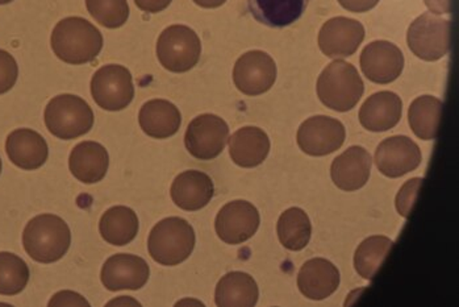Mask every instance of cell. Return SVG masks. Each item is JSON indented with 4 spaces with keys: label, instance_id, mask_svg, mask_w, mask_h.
<instances>
[{
    "label": "cell",
    "instance_id": "cell-13",
    "mask_svg": "<svg viewBox=\"0 0 459 307\" xmlns=\"http://www.w3.org/2000/svg\"><path fill=\"white\" fill-rule=\"evenodd\" d=\"M360 69L368 81L387 84L398 80L404 69V56L395 44L379 40L371 42L360 53Z\"/></svg>",
    "mask_w": 459,
    "mask_h": 307
},
{
    "label": "cell",
    "instance_id": "cell-37",
    "mask_svg": "<svg viewBox=\"0 0 459 307\" xmlns=\"http://www.w3.org/2000/svg\"><path fill=\"white\" fill-rule=\"evenodd\" d=\"M425 5L435 15L452 13V0H424Z\"/></svg>",
    "mask_w": 459,
    "mask_h": 307
},
{
    "label": "cell",
    "instance_id": "cell-17",
    "mask_svg": "<svg viewBox=\"0 0 459 307\" xmlns=\"http://www.w3.org/2000/svg\"><path fill=\"white\" fill-rule=\"evenodd\" d=\"M371 165L373 160L365 148L351 146L332 162V181L343 191L359 190L370 179Z\"/></svg>",
    "mask_w": 459,
    "mask_h": 307
},
{
    "label": "cell",
    "instance_id": "cell-19",
    "mask_svg": "<svg viewBox=\"0 0 459 307\" xmlns=\"http://www.w3.org/2000/svg\"><path fill=\"white\" fill-rule=\"evenodd\" d=\"M298 286L308 300H325L339 289V269L326 259H312L300 268Z\"/></svg>",
    "mask_w": 459,
    "mask_h": 307
},
{
    "label": "cell",
    "instance_id": "cell-14",
    "mask_svg": "<svg viewBox=\"0 0 459 307\" xmlns=\"http://www.w3.org/2000/svg\"><path fill=\"white\" fill-rule=\"evenodd\" d=\"M365 40V27L362 22L354 19H331L321 27L319 47L321 52L329 58H346L359 50V45Z\"/></svg>",
    "mask_w": 459,
    "mask_h": 307
},
{
    "label": "cell",
    "instance_id": "cell-8",
    "mask_svg": "<svg viewBox=\"0 0 459 307\" xmlns=\"http://www.w3.org/2000/svg\"><path fill=\"white\" fill-rule=\"evenodd\" d=\"M95 103L106 111H121L134 98L131 72L121 65H106L97 70L91 80Z\"/></svg>",
    "mask_w": 459,
    "mask_h": 307
},
{
    "label": "cell",
    "instance_id": "cell-31",
    "mask_svg": "<svg viewBox=\"0 0 459 307\" xmlns=\"http://www.w3.org/2000/svg\"><path fill=\"white\" fill-rule=\"evenodd\" d=\"M30 281V268L19 256L0 252V294L16 295Z\"/></svg>",
    "mask_w": 459,
    "mask_h": 307
},
{
    "label": "cell",
    "instance_id": "cell-40",
    "mask_svg": "<svg viewBox=\"0 0 459 307\" xmlns=\"http://www.w3.org/2000/svg\"><path fill=\"white\" fill-rule=\"evenodd\" d=\"M0 173H2V159H0Z\"/></svg>",
    "mask_w": 459,
    "mask_h": 307
},
{
    "label": "cell",
    "instance_id": "cell-25",
    "mask_svg": "<svg viewBox=\"0 0 459 307\" xmlns=\"http://www.w3.org/2000/svg\"><path fill=\"white\" fill-rule=\"evenodd\" d=\"M260 290L252 276L230 272L219 281L215 303L219 307H253L257 305Z\"/></svg>",
    "mask_w": 459,
    "mask_h": 307
},
{
    "label": "cell",
    "instance_id": "cell-20",
    "mask_svg": "<svg viewBox=\"0 0 459 307\" xmlns=\"http://www.w3.org/2000/svg\"><path fill=\"white\" fill-rule=\"evenodd\" d=\"M170 194L174 204L182 210L198 211L210 204L215 194V186L208 174L186 171L174 180Z\"/></svg>",
    "mask_w": 459,
    "mask_h": 307
},
{
    "label": "cell",
    "instance_id": "cell-36",
    "mask_svg": "<svg viewBox=\"0 0 459 307\" xmlns=\"http://www.w3.org/2000/svg\"><path fill=\"white\" fill-rule=\"evenodd\" d=\"M173 0H134L137 7L143 13H157L166 10Z\"/></svg>",
    "mask_w": 459,
    "mask_h": 307
},
{
    "label": "cell",
    "instance_id": "cell-28",
    "mask_svg": "<svg viewBox=\"0 0 459 307\" xmlns=\"http://www.w3.org/2000/svg\"><path fill=\"white\" fill-rule=\"evenodd\" d=\"M442 110V101L432 95H422L411 103L408 122L419 139L435 140L438 136Z\"/></svg>",
    "mask_w": 459,
    "mask_h": 307
},
{
    "label": "cell",
    "instance_id": "cell-39",
    "mask_svg": "<svg viewBox=\"0 0 459 307\" xmlns=\"http://www.w3.org/2000/svg\"><path fill=\"white\" fill-rule=\"evenodd\" d=\"M11 2H13V0H0V5L8 4Z\"/></svg>",
    "mask_w": 459,
    "mask_h": 307
},
{
    "label": "cell",
    "instance_id": "cell-15",
    "mask_svg": "<svg viewBox=\"0 0 459 307\" xmlns=\"http://www.w3.org/2000/svg\"><path fill=\"white\" fill-rule=\"evenodd\" d=\"M421 160V149L407 136L388 137L376 151L377 168L388 179H399L416 171Z\"/></svg>",
    "mask_w": 459,
    "mask_h": 307
},
{
    "label": "cell",
    "instance_id": "cell-10",
    "mask_svg": "<svg viewBox=\"0 0 459 307\" xmlns=\"http://www.w3.org/2000/svg\"><path fill=\"white\" fill-rule=\"evenodd\" d=\"M277 81V65L267 53L250 50L245 53L233 69V83L242 94L257 97L274 86Z\"/></svg>",
    "mask_w": 459,
    "mask_h": 307
},
{
    "label": "cell",
    "instance_id": "cell-23",
    "mask_svg": "<svg viewBox=\"0 0 459 307\" xmlns=\"http://www.w3.org/2000/svg\"><path fill=\"white\" fill-rule=\"evenodd\" d=\"M269 136L258 127H244L230 137V154L236 165L255 168L269 156Z\"/></svg>",
    "mask_w": 459,
    "mask_h": 307
},
{
    "label": "cell",
    "instance_id": "cell-26",
    "mask_svg": "<svg viewBox=\"0 0 459 307\" xmlns=\"http://www.w3.org/2000/svg\"><path fill=\"white\" fill-rule=\"evenodd\" d=\"M309 0H247L250 13L261 24L272 28L289 27L299 21Z\"/></svg>",
    "mask_w": 459,
    "mask_h": 307
},
{
    "label": "cell",
    "instance_id": "cell-34",
    "mask_svg": "<svg viewBox=\"0 0 459 307\" xmlns=\"http://www.w3.org/2000/svg\"><path fill=\"white\" fill-rule=\"evenodd\" d=\"M18 77V62H16L13 55L0 49V95L10 92L15 86Z\"/></svg>",
    "mask_w": 459,
    "mask_h": 307
},
{
    "label": "cell",
    "instance_id": "cell-11",
    "mask_svg": "<svg viewBox=\"0 0 459 307\" xmlns=\"http://www.w3.org/2000/svg\"><path fill=\"white\" fill-rule=\"evenodd\" d=\"M343 124L334 118H309L298 129V145L308 156L323 157L333 154L345 142Z\"/></svg>",
    "mask_w": 459,
    "mask_h": 307
},
{
    "label": "cell",
    "instance_id": "cell-18",
    "mask_svg": "<svg viewBox=\"0 0 459 307\" xmlns=\"http://www.w3.org/2000/svg\"><path fill=\"white\" fill-rule=\"evenodd\" d=\"M5 152L13 165L22 171H36L47 162L49 148L39 132L19 128L8 135Z\"/></svg>",
    "mask_w": 459,
    "mask_h": 307
},
{
    "label": "cell",
    "instance_id": "cell-24",
    "mask_svg": "<svg viewBox=\"0 0 459 307\" xmlns=\"http://www.w3.org/2000/svg\"><path fill=\"white\" fill-rule=\"evenodd\" d=\"M140 127L153 139H169L179 131L182 123L178 107L165 100H152L141 107Z\"/></svg>",
    "mask_w": 459,
    "mask_h": 307
},
{
    "label": "cell",
    "instance_id": "cell-32",
    "mask_svg": "<svg viewBox=\"0 0 459 307\" xmlns=\"http://www.w3.org/2000/svg\"><path fill=\"white\" fill-rule=\"evenodd\" d=\"M86 7L95 21L109 30L123 27L129 18L126 0H86Z\"/></svg>",
    "mask_w": 459,
    "mask_h": 307
},
{
    "label": "cell",
    "instance_id": "cell-33",
    "mask_svg": "<svg viewBox=\"0 0 459 307\" xmlns=\"http://www.w3.org/2000/svg\"><path fill=\"white\" fill-rule=\"evenodd\" d=\"M422 185V179H412L405 182L396 196V210L403 218H410L418 201L420 188Z\"/></svg>",
    "mask_w": 459,
    "mask_h": 307
},
{
    "label": "cell",
    "instance_id": "cell-4",
    "mask_svg": "<svg viewBox=\"0 0 459 307\" xmlns=\"http://www.w3.org/2000/svg\"><path fill=\"white\" fill-rule=\"evenodd\" d=\"M316 90L324 106L334 111L346 112L359 102L365 84L353 65L336 60L323 70L317 80Z\"/></svg>",
    "mask_w": 459,
    "mask_h": 307
},
{
    "label": "cell",
    "instance_id": "cell-29",
    "mask_svg": "<svg viewBox=\"0 0 459 307\" xmlns=\"http://www.w3.org/2000/svg\"><path fill=\"white\" fill-rule=\"evenodd\" d=\"M278 238L281 246L290 250H301L308 246L312 235V224L306 211L291 207L280 216L277 225Z\"/></svg>",
    "mask_w": 459,
    "mask_h": 307
},
{
    "label": "cell",
    "instance_id": "cell-9",
    "mask_svg": "<svg viewBox=\"0 0 459 307\" xmlns=\"http://www.w3.org/2000/svg\"><path fill=\"white\" fill-rule=\"evenodd\" d=\"M230 139V127L218 115L203 114L188 124L185 145L195 159L208 162L224 151Z\"/></svg>",
    "mask_w": 459,
    "mask_h": 307
},
{
    "label": "cell",
    "instance_id": "cell-38",
    "mask_svg": "<svg viewBox=\"0 0 459 307\" xmlns=\"http://www.w3.org/2000/svg\"><path fill=\"white\" fill-rule=\"evenodd\" d=\"M194 2L203 8H218L221 7L227 0H194Z\"/></svg>",
    "mask_w": 459,
    "mask_h": 307
},
{
    "label": "cell",
    "instance_id": "cell-27",
    "mask_svg": "<svg viewBox=\"0 0 459 307\" xmlns=\"http://www.w3.org/2000/svg\"><path fill=\"white\" fill-rule=\"evenodd\" d=\"M100 231L104 241L124 247L134 241L139 233V218L132 208L114 206L101 216Z\"/></svg>",
    "mask_w": 459,
    "mask_h": 307
},
{
    "label": "cell",
    "instance_id": "cell-12",
    "mask_svg": "<svg viewBox=\"0 0 459 307\" xmlns=\"http://www.w3.org/2000/svg\"><path fill=\"white\" fill-rule=\"evenodd\" d=\"M260 224V213L255 205L247 201H233L219 211L215 230L224 243L236 246L253 238Z\"/></svg>",
    "mask_w": 459,
    "mask_h": 307
},
{
    "label": "cell",
    "instance_id": "cell-21",
    "mask_svg": "<svg viewBox=\"0 0 459 307\" xmlns=\"http://www.w3.org/2000/svg\"><path fill=\"white\" fill-rule=\"evenodd\" d=\"M403 102L393 92H379L368 97L359 110V122L371 132L393 129L402 119Z\"/></svg>",
    "mask_w": 459,
    "mask_h": 307
},
{
    "label": "cell",
    "instance_id": "cell-16",
    "mask_svg": "<svg viewBox=\"0 0 459 307\" xmlns=\"http://www.w3.org/2000/svg\"><path fill=\"white\" fill-rule=\"evenodd\" d=\"M149 276L151 269L143 259L129 253H117L104 263L100 280L111 292L139 290L146 285Z\"/></svg>",
    "mask_w": 459,
    "mask_h": 307
},
{
    "label": "cell",
    "instance_id": "cell-6",
    "mask_svg": "<svg viewBox=\"0 0 459 307\" xmlns=\"http://www.w3.org/2000/svg\"><path fill=\"white\" fill-rule=\"evenodd\" d=\"M202 42L195 31L186 25H170L157 41V57L171 73H186L198 65Z\"/></svg>",
    "mask_w": 459,
    "mask_h": 307
},
{
    "label": "cell",
    "instance_id": "cell-3",
    "mask_svg": "<svg viewBox=\"0 0 459 307\" xmlns=\"http://www.w3.org/2000/svg\"><path fill=\"white\" fill-rule=\"evenodd\" d=\"M193 225L178 216L163 219L149 233L148 250L156 263L176 267L187 260L195 248Z\"/></svg>",
    "mask_w": 459,
    "mask_h": 307
},
{
    "label": "cell",
    "instance_id": "cell-35",
    "mask_svg": "<svg viewBox=\"0 0 459 307\" xmlns=\"http://www.w3.org/2000/svg\"><path fill=\"white\" fill-rule=\"evenodd\" d=\"M337 2L349 13H363L377 7L380 0H337Z\"/></svg>",
    "mask_w": 459,
    "mask_h": 307
},
{
    "label": "cell",
    "instance_id": "cell-5",
    "mask_svg": "<svg viewBox=\"0 0 459 307\" xmlns=\"http://www.w3.org/2000/svg\"><path fill=\"white\" fill-rule=\"evenodd\" d=\"M44 119L45 126L53 136L61 140H73L91 131L94 111L81 97L62 94L48 103Z\"/></svg>",
    "mask_w": 459,
    "mask_h": 307
},
{
    "label": "cell",
    "instance_id": "cell-2",
    "mask_svg": "<svg viewBox=\"0 0 459 307\" xmlns=\"http://www.w3.org/2000/svg\"><path fill=\"white\" fill-rule=\"evenodd\" d=\"M72 244L69 225L60 216L41 214L30 219L22 232V246L32 260L52 264L61 260Z\"/></svg>",
    "mask_w": 459,
    "mask_h": 307
},
{
    "label": "cell",
    "instance_id": "cell-7",
    "mask_svg": "<svg viewBox=\"0 0 459 307\" xmlns=\"http://www.w3.org/2000/svg\"><path fill=\"white\" fill-rule=\"evenodd\" d=\"M452 41V24L432 13H422L408 28L411 52L424 61H438L447 55Z\"/></svg>",
    "mask_w": 459,
    "mask_h": 307
},
{
    "label": "cell",
    "instance_id": "cell-30",
    "mask_svg": "<svg viewBox=\"0 0 459 307\" xmlns=\"http://www.w3.org/2000/svg\"><path fill=\"white\" fill-rule=\"evenodd\" d=\"M393 248L394 241L387 236H370L363 241L354 255V268L360 277L374 280Z\"/></svg>",
    "mask_w": 459,
    "mask_h": 307
},
{
    "label": "cell",
    "instance_id": "cell-1",
    "mask_svg": "<svg viewBox=\"0 0 459 307\" xmlns=\"http://www.w3.org/2000/svg\"><path fill=\"white\" fill-rule=\"evenodd\" d=\"M53 52L70 65H84L100 55L103 36L89 21L78 16L64 19L56 25L50 39Z\"/></svg>",
    "mask_w": 459,
    "mask_h": 307
},
{
    "label": "cell",
    "instance_id": "cell-22",
    "mask_svg": "<svg viewBox=\"0 0 459 307\" xmlns=\"http://www.w3.org/2000/svg\"><path fill=\"white\" fill-rule=\"evenodd\" d=\"M108 166V152L97 142H82L70 154V171L83 184H97L101 181L106 177Z\"/></svg>",
    "mask_w": 459,
    "mask_h": 307
}]
</instances>
